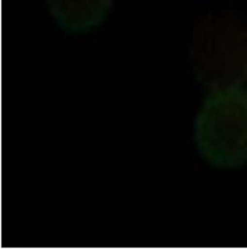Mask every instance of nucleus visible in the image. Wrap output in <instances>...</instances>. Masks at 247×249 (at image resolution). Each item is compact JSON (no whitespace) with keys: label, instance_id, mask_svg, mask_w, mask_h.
I'll use <instances>...</instances> for the list:
<instances>
[{"label":"nucleus","instance_id":"f257e3e1","mask_svg":"<svg viewBox=\"0 0 247 249\" xmlns=\"http://www.w3.org/2000/svg\"><path fill=\"white\" fill-rule=\"evenodd\" d=\"M190 58L210 90L247 87V26L229 12H214L194 26Z\"/></svg>","mask_w":247,"mask_h":249},{"label":"nucleus","instance_id":"f03ea898","mask_svg":"<svg viewBox=\"0 0 247 249\" xmlns=\"http://www.w3.org/2000/svg\"><path fill=\"white\" fill-rule=\"evenodd\" d=\"M195 142L216 168L247 163V89L210 90L195 119Z\"/></svg>","mask_w":247,"mask_h":249},{"label":"nucleus","instance_id":"7ed1b4c3","mask_svg":"<svg viewBox=\"0 0 247 249\" xmlns=\"http://www.w3.org/2000/svg\"><path fill=\"white\" fill-rule=\"evenodd\" d=\"M46 4L59 26L70 31H83L104 20L113 0H46Z\"/></svg>","mask_w":247,"mask_h":249}]
</instances>
